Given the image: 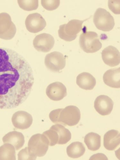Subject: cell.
I'll list each match as a JSON object with an SVG mask.
<instances>
[{"mask_svg": "<svg viewBox=\"0 0 120 160\" xmlns=\"http://www.w3.org/2000/svg\"><path fill=\"white\" fill-rule=\"evenodd\" d=\"M29 63L18 52L0 48V109L18 107L28 99L34 82Z\"/></svg>", "mask_w": 120, "mask_h": 160, "instance_id": "cell-1", "label": "cell"}, {"mask_svg": "<svg viewBox=\"0 0 120 160\" xmlns=\"http://www.w3.org/2000/svg\"><path fill=\"white\" fill-rule=\"evenodd\" d=\"M49 117L53 123L72 127L76 125L79 122L81 114L77 107L70 105L65 108L52 111Z\"/></svg>", "mask_w": 120, "mask_h": 160, "instance_id": "cell-2", "label": "cell"}, {"mask_svg": "<svg viewBox=\"0 0 120 160\" xmlns=\"http://www.w3.org/2000/svg\"><path fill=\"white\" fill-rule=\"evenodd\" d=\"M86 27L80 35L79 44L80 47L87 53L96 52L102 48V45L99 41L98 34L95 32L88 31Z\"/></svg>", "mask_w": 120, "mask_h": 160, "instance_id": "cell-3", "label": "cell"}, {"mask_svg": "<svg viewBox=\"0 0 120 160\" xmlns=\"http://www.w3.org/2000/svg\"><path fill=\"white\" fill-rule=\"evenodd\" d=\"M84 20H72L67 24L61 25L58 30L59 37L66 42H71L74 40L82 29Z\"/></svg>", "mask_w": 120, "mask_h": 160, "instance_id": "cell-4", "label": "cell"}, {"mask_svg": "<svg viewBox=\"0 0 120 160\" xmlns=\"http://www.w3.org/2000/svg\"><path fill=\"white\" fill-rule=\"evenodd\" d=\"M49 142L43 134H37L32 136L29 139L28 145L29 152L36 157L45 156L48 149Z\"/></svg>", "mask_w": 120, "mask_h": 160, "instance_id": "cell-5", "label": "cell"}, {"mask_svg": "<svg viewBox=\"0 0 120 160\" xmlns=\"http://www.w3.org/2000/svg\"><path fill=\"white\" fill-rule=\"evenodd\" d=\"M93 22L98 29L105 32L112 30L115 24L114 18L110 12L101 8L96 10Z\"/></svg>", "mask_w": 120, "mask_h": 160, "instance_id": "cell-6", "label": "cell"}, {"mask_svg": "<svg viewBox=\"0 0 120 160\" xmlns=\"http://www.w3.org/2000/svg\"><path fill=\"white\" fill-rule=\"evenodd\" d=\"M17 28L12 21L8 13H0V38L9 40L14 38L16 33Z\"/></svg>", "mask_w": 120, "mask_h": 160, "instance_id": "cell-7", "label": "cell"}, {"mask_svg": "<svg viewBox=\"0 0 120 160\" xmlns=\"http://www.w3.org/2000/svg\"><path fill=\"white\" fill-rule=\"evenodd\" d=\"M46 68L50 71L59 72L65 67L66 61L64 56L57 51L48 54L45 59Z\"/></svg>", "mask_w": 120, "mask_h": 160, "instance_id": "cell-8", "label": "cell"}, {"mask_svg": "<svg viewBox=\"0 0 120 160\" xmlns=\"http://www.w3.org/2000/svg\"><path fill=\"white\" fill-rule=\"evenodd\" d=\"M25 24L27 29L32 33H37L43 30L47 25L46 22L41 15L36 12L26 18Z\"/></svg>", "mask_w": 120, "mask_h": 160, "instance_id": "cell-9", "label": "cell"}, {"mask_svg": "<svg viewBox=\"0 0 120 160\" xmlns=\"http://www.w3.org/2000/svg\"><path fill=\"white\" fill-rule=\"evenodd\" d=\"M55 39L50 34L43 33L36 36L33 41V46L38 52H47L54 47Z\"/></svg>", "mask_w": 120, "mask_h": 160, "instance_id": "cell-10", "label": "cell"}, {"mask_svg": "<svg viewBox=\"0 0 120 160\" xmlns=\"http://www.w3.org/2000/svg\"><path fill=\"white\" fill-rule=\"evenodd\" d=\"M33 121L32 117L30 113L22 111L16 112L12 118L13 126L22 130L29 128L32 125Z\"/></svg>", "mask_w": 120, "mask_h": 160, "instance_id": "cell-11", "label": "cell"}, {"mask_svg": "<svg viewBox=\"0 0 120 160\" xmlns=\"http://www.w3.org/2000/svg\"><path fill=\"white\" fill-rule=\"evenodd\" d=\"M48 97L54 101H59L62 99L67 95V89L61 82H56L49 84L46 90Z\"/></svg>", "mask_w": 120, "mask_h": 160, "instance_id": "cell-12", "label": "cell"}, {"mask_svg": "<svg viewBox=\"0 0 120 160\" xmlns=\"http://www.w3.org/2000/svg\"><path fill=\"white\" fill-rule=\"evenodd\" d=\"M114 103L109 97L101 95L98 97L94 102V108L97 112L102 116L109 115L112 112Z\"/></svg>", "mask_w": 120, "mask_h": 160, "instance_id": "cell-13", "label": "cell"}, {"mask_svg": "<svg viewBox=\"0 0 120 160\" xmlns=\"http://www.w3.org/2000/svg\"><path fill=\"white\" fill-rule=\"evenodd\" d=\"M102 57L104 63L111 67L116 66L120 63V52L113 46H109L105 48L102 52Z\"/></svg>", "mask_w": 120, "mask_h": 160, "instance_id": "cell-14", "label": "cell"}, {"mask_svg": "<svg viewBox=\"0 0 120 160\" xmlns=\"http://www.w3.org/2000/svg\"><path fill=\"white\" fill-rule=\"evenodd\" d=\"M120 142V133L117 130H109L107 132L104 136V146L108 150H115L119 146Z\"/></svg>", "mask_w": 120, "mask_h": 160, "instance_id": "cell-15", "label": "cell"}, {"mask_svg": "<svg viewBox=\"0 0 120 160\" xmlns=\"http://www.w3.org/2000/svg\"><path fill=\"white\" fill-rule=\"evenodd\" d=\"M4 143H8L14 146L16 150L21 149L25 143L24 137L22 133L17 131L10 132L2 138Z\"/></svg>", "mask_w": 120, "mask_h": 160, "instance_id": "cell-16", "label": "cell"}, {"mask_svg": "<svg viewBox=\"0 0 120 160\" xmlns=\"http://www.w3.org/2000/svg\"><path fill=\"white\" fill-rule=\"evenodd\" d=\"M120 73L119 68L108 70L103 75V82L106 85L112 88H119Z\"/></svg>", "mask_w": 120, "mask_h": 160, "instance_id": "cell-17", "label": "cell"}, {"mask_svg": "<svg viewBox=\"0 0 120 160\" xmlns=\"http://www.w3.org/2000/svg\"><path fill=\"white\" fill-rule=\"evenodd\" d=\"M76 83L81 88L85 90H91L96 84V80L90 73L83 72L79 74L77 77Z\"/></svg>", "mask_w": 120, "mask_h": 160, "instance_id": "cell-18", "label": "cell"}, {"mask_svg": "<svg viewBox=\"0 0 120 160\" xmlns=\"http://www.w3.org/2000/svg\"><path fill=\"white\" fill-rule=\"evenodd\" d=\"M84 141L88 149L91 151H97L101 147V137L97 133H88L85 136Z\"/></svg>", "mask_w": 120, "mask_h": 160, "instance_id": "cell-19", "label": "cell"}, {"mask_svg": "<svg viewBox=\"0 0 120 160\" xmlns=\"http://www.w3.org/2000/svg\"><path fill=\"white\" fill-rule=\"evenodd\" d=\"M86 151L83 144L79 142L71 143L67 148L66 151L68 156L73 158H77L82 157Z\"/></svg>", "mask_w": 120, "mask_h": 160, "instance_id": "cell-20", "label": "cell"}, {"mask_svg": "<svg viewBox=\"0 0 120 160\" xmlns=\"http://www.w3.org/2000/svg\"><path fill=\"white\" fill-rule=\"evenodd\" d=\"M50 128L55 130L58 133L59 137L58 144H65L71 140L72 138L71 132L62 125L56 124L52 125Z\"/></svg>", "mask_w": 120, "mask_h": 160, "instance_id": "cell-21", "label": "cell"}, {"mask_svg": "<svg viewBox=\"0 0 120 160\" xmlns=\"http://www.w3.org/2000/svg\"><path fill=\"white\" fill-rule=\"evenodd\" d=\"M16 150L12 144L5 143L0 147V160L16 159Z\"/></svg>", "mask_w": 120, "mask_h": 160, "instance_id": "cell-22", "label": "cell"}, {"mask_svg": "<svg viewBox=\"0 0 120 160\" xmlns=\"http://www.w3.org/2000/svg\"><path fill=\"white\" fill-rule=\"evenodd\" d=\"M47 138L49 142V146H54L58 144L59 137L57 132L54 129L50 128L43 133Z\"/></svg>", "mask_w": 120, "mask_h": 160, "instance_id": "cell-23", "label": "cell"}, {"mask_svg": "<svg viewBox=\"0 0 120 160\" xmlns=\"http://www.w3.org/2000/svg\"><path fill=\"white\" fill-rule=\"evenodd\" d=\"M20 8L26 11L36 10L38 7V1H18Z\"/></svg>", "mask_w": 120, "mask_h": 160, "instance_id": "cell-24", "label": "cell"}, {"mask_svg": "<svg viewBox=\"0 0 120 160\" xmlns=\"http://www.w3.org/2000/svg\"><path fill=\"white\" fill-rule=\"evenodd\" d=\"M60 1H41L42 7L48 11H51L58 8L60 4Z\"/></svg>", "mask_w": 120, "mask_h": 160, "instance_id": "cell-25", "label": "cell"}, {"mask_svg": "<svg viewBox=\"0 0 120 160\" xmlns=\"http://www.w3.org/2000/svg\"><path fill=\"white\" fill-rule=\"evenodd\" d=\"M18 159L19 160H36L37 157L30 153L28 147H26L21 150L18 154Z\"/></svg>", "mask_w": 120, "mask_h": 160, "instance_id": "cell-26", "label": "cell"}, {"mask_svg": "<svg viewBox=\"0 0 120 160\" xmlns=\"http://www.w3.org/2000/svg\"><path fill=\"white\" fill-rule=\"evenodd\" d=\"M109 9L115 14H120V1H109Z\"/></svg>", "mask_w": 120, "mask_h": 160, "instance_id": "cell-27", "label": "cell"}, {"mask_svg": "<svg viewBox=\"0 0 120 160\" xmlns=\"http://www.w3.org/2000/svg\"><path fill=\"white\" fill-rule=\"evenodd\" d=\"M90 160H108V158L103 154L98 153L92 156Z\"/></svg>", "mask_w": 120, "mask_h": 160, "instance_id": "cell-28", "label": "cell"}]
</instances>
